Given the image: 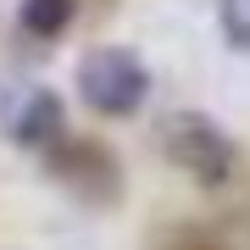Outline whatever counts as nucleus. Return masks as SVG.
<instances>
[{
	"label": "nucleus",
	"mask_w": 250,
	"mask_h": 250,
	"mask_svg": "<svg viewBox=\"0 0 250 250\" xmlns=\"http://www.w3.org/2000/svg\"><path fill=\"white\" fill-rule=\"evenodd\" d=\"M156 145H161V156H167L184 178H195L200 189H223L233 178V161H239L228 128L211 123L206 111H167L156 123Z\"/></svg>",
	"instance_id": "1"
},
{
	"label": "nucleus",
	"mask_w": 250,
	"mask_h": 250,
	"mask_svg": "<svg viewBox=\"0 0 250 250\" xmlns=\"http://www.w3.org/2000/svg\"><path fill=\"white\" fill-rule=\"evenodd\" d=\"M150 95V72L128 45H100L78 62V100L100 117H134Z\"/></svg>",
	"instance_id": "2"
},
{
	"label": "nucleus",
	"mask_w": 250,
	"mask_h": 250,
	"mask_svg": "<svg viewBox=\"0 0 250 250\" xmlns=\"http://www.w3.org/2000/svg\"><path fill=\"white\" fill-rule=\"evenodd\" d=\"M45 161H50V178L89 206H111L123 195V167L111 161V150L100 139H56Z\"/></svg>",
	"instance_id": "3"
},
{
	"label": "nucleus",
	"mask_w": 250,
	"mask_h": 250,
	"mask_svg": "<svg viewBox=\"0 0 250 250\" xmlns=\"http://www.w3.org/2000/svg\"><path fill=\"white\" fill-rule=\"evenodd\" d=\"M0 123H6L11 145L22 150H50L56 139H67V106L50 83H22V89L6 95L0 106Z\"/></svg>",
	"instance_id": "4"
},
{
	"label": "nucleus",
	"mask_w": 250,
	"mask_h": 250,
	"mask_svg": "<svg viewBox=\"0 0 250 250\" xmlns=\"http://www.w3.org/2000/svg\"><path fill=\"white\" fill-rule=\"evenodd\" d=\"M72 11H78V0H17V22H22L34 39H56V34H67Z\"/></svg>",
	"instance_id": "5"
},
{
	"label": "nucleus",
	"mask_w": 250,
	"mask_h": 250,
	"mask_svg": "<svg viewBox=\"0 0 250 250\" xmlns=\"http://www.w3.org/2000/svg\"><path fill=\"white\" fill-rule=\"evenodd\" d=\"M217 28L233 50L250 56V0H217Z\"/></svg>",
	"instance_id": "6"
}]
</instances>
